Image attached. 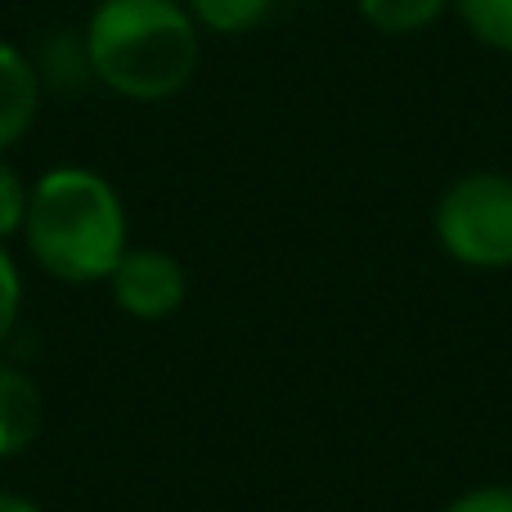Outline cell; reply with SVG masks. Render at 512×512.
<instances>
[{"label":"cell","mask_w":512,"mask_h":512,"mask_svg":"<svg viewBox=\"0 0 512 512\" xmlns=\"http://www.w3.org/2000/svg\"><path fill=\"white\" fill-rule=\"evenodd\" d=\"M81 36L95 81L135 104L180 95L198 68V23L180 0H99Z\"/></svg>","instance_id":"cell-1"},{"label":"cell","mask_w":512,"mask_h":512,"mask_svg":"<svg viewBox=\"0 0 512 512\" xmlns=\"http://www.w3.org/2000/svg\"><path fill=\"white\" fill-rule=\"evenodd\" d=\"M27 252L63 283H99L126 256L122 194L90 167H54L32 185L23 221Z\"/></svg>","instance_id":"cell-2"},{"label":"cell","mask_w":512,"mask_h":512,"mask_svg":"<svg viewBox=\"0 0 512 512\" xmlns=\"http://www.w3.org/2000/svg\"><path fill=\"white\" fill-rule=\"evenodd\" d=\"M441 248L472 270H508L512 265V176L472 171L441 194L432 216Z\"/></svg>","instance_id":"cell-3"},{"label":"cell","mask_w":512,"mask_h":512,"mask_svg":"<svg viewBox=\"0 0 512 512\" xmlns=\"http://www.w3.org/2000/svg\"><path fill=\"white\" fill-rule=\"evenodd\" d=\"M113 301L140 324H158L171 319L189 297V279L185 265L162 248H126V256L117 261V270L108 274Z\"/></svg>","instance_id":"cell-4"},{"label":"cell","mask_w":512,"mask_h":512,"mask_svg":"<svg viewBox=\"0 0 512 512\" xmlns=\"http://www.w3.org/2000/svg\"><path fill=\"white\" fill-rule=\"evenodd\" d=\"M41 72L18 45L0 41V158L14 149L27 131H32L36 113H41Z\"/></svg>","instance_id":"cell-5"},{"label":"cell","mask_w":512,"mask_h":512,"mask_svg":"<svg viewBox=\"0 0 512 512\" xmlns=\"http://www.w3.org/2000/svg\"><path fill=\"white\" fill-rule=\"evenodd\" d=\"M45 427V396L23 369L0 364V459L32 450Z\"/></svg>","instance_id":"cell-6"},{"label":"cell","mask_w":512,"mask_h":512,"mask_svg":"<svg viewBox=\"0 0 512 512\" xmlns=\"http://www.w3.org/2000/svg\"><path fill=\"white\" fill-rule=\"evenodd\" d=\"M454 0H355L360 18L387 36H414L432 27Z\"/></svg>","instance_id":"cell-7"},{"label":"cell","mask_w":512,"mask_h":512,"mask_svg":"<svg viewBox=\"0 0 512 512\" xmlns=\"http://www.w3.org/2000/svg\"><path fill=\"white\" fill-rule=\"evenodd\" d=\"M185 5H189V14H194V23H203L207 32L239 36L270 14L274 0H185Z\"/></svg>","instance_id":"cell-8"},{"label":"cell","mask_w":512,"mask_h":512,"mask_svg":"<svg viewBox=\"0 0 512 512\" xmlns=\"http://www.w3.org/2000/svg\"><path fill=\"white\" fill-rule=\"evenodd\" d=\"M454 9L481 45L512 54V0H454Z\"/></svg>","instance_id":"cell-9"},{"label":"cell","mask_w":512,"mask_h":512,"mask_svg":"<svg viewBox=\"0 0 512 512\" xmlns=\"http://www.w3.org/2000/svg\"><path fill=\"white\" fill-rule=\"evenodd\" d=\"M27 198H32V185H23V180H18V171L0 158V248H5V239L23 234Z\"/></svg>","instance_id":"cell-10"},{"label":"cell","mask_w":512,"mask_h":512,"mask_svg":"<svg viewBox=\"0 0 512 512\" xmlns=\"http://www.w3.org/2000/svg\"><path fill=\"white\" fill-rule=\"evenodd\" d=\"M18 310H23V279H18L14 256L0 248V346L14 337Z\"/></svg>","instance_id":"cell-11"},{"label":"cell","mask_w":512,"mask_h":512,"mask_svg":"<svg viewBox=\"0 0 512 512\" xmlns=\"http://www.w3.org/2000/svg\"><path fill=\"white\" fill-rule=\"evenodd\" d=\"M445 512H512V486H477L468 495L450 499Z\"/></svg>","instance_id":"cell-12"},{"label":"cell","mask_w":512,"mask_h":512,"mask_svg":"<svg viewBox=\"0 0 512 512\" xmlns=\"http://www.w3.org/2000/svg\"><path fill=\"white\" fill-rule=\"evenodd\" d=\"M0 512H41L32 504V499H23V495H9V490H0Z\"/></svg>","instance_id":"cell-13"}]
</instances>
